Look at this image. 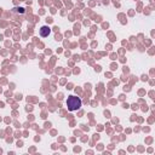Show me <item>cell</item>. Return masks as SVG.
<instances>
[{
  "label": "cell",
  "instance_id": "6da1fadb",
  "mask_svg": "<svg viewBox=\"0 0 155 155\" xmlns=\"http://www.w3.org/2000/svg\"><path fill=\"white\" fill-rule=\"evenodd\" d=\"M67 107H68V109L71 110V111L78 110V109H80V107H81V99H80L79 97H76V96H70V97H68V99H67Z\"/></svg>",
  "mask_w": 155,
  "mask_h": 155
},
{
  "label": "cell",
  "instance_id": "7a4b0ae2",
  "mask_svg": "<svg viewBox=\"0 0 155 155\" xmlns=\"http://www.w3.org/2000/svg\"><path fill=\"white\" fill-rule=\"evenodd\" d=\"M50 31H51V29H50V27H47V25H44V27L40 28V35H41V36H47V35L50 34Z\"/></svg>",
  "mask_w": 155,
  "mask_h": 155
}]
</instances>
